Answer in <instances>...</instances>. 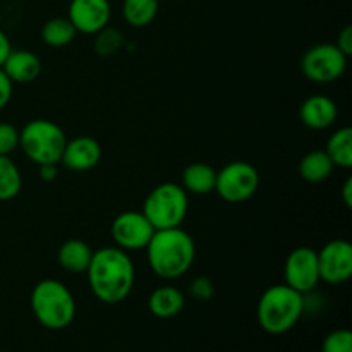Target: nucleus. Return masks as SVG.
Returning <instances> with one entry per match:
<instances>
[{"label": "nucleus", "mask_w": 352, "mask_h": 352, "mask_svg": "<svg viewBox=\"0 0 352 352\" xmlns=\"http://www.w3.org/2000/svg\"><path fill=\"white\" fill-rule=\"evenodd\" d=\"M88 284L93 296L105 305L122 302L134 287V263L127 251L117 246L93 251L88 265Z\"/></svg>", "instance_id": "f257e3e1"}, {"label": "nucleus", "mask_w": 352, "mask_h": 352, "mask_svg": "<svg viewBox=\"0 0 352 352\" xmlns=\"http://www.w3.org/2000/svg\"><path fill=\"white\" fill-rule=\"evenodd\" d=\"M144 250L151 272L165 280L182 277L196 258L195 241L181 227L155 230Z\"/></svg>", "instance_id": "f03ea898"}, {"label": "nucleus", "mask_w": 352, "mask_h": 352, "mask_svg": "<svg viewBox=\"0 0 352 352\" xmlns=\"http://www.w3.org/2000/svg\"><path fill=\"white\" fill-rule=\"evenodd\" d=\"M305 313V294L287 284L272 285L261 294L256 306V318L270 336H282L296 327Z\"/></svg>", "instance_id": "7ed1b4c3"}, {"label": "nucleus", "mask_w": 352, "mask_h": 352, "mask_svg": "<svg viewBox=\"0 0 352 352\" xmlns=\"http://www.w3.org/2000/svg\"><path fill=\"white\" fill-rule=\"evenodd\" d=\"M31 311L40 325L48 330H62L76 318V299L72 292L55 278L38 282L31 291Z\"/></svg>", "instance_id": "20e7f679"}, {"label": "nucleus", "mask_w": 352, "mask_h": 352, "mask_svg": "<svg viewBox=\"0 0 352 352\" xmlns=\"http://www.w3.org/2000/svg\"><path fill=\"white\" fill-rule=\"evenodd\" d=\"M67 136L58 124L47 119L30 120L19 131V148L33 164H60Z\"/></svg>", "instance_id": "39448f33"}, {"label": "nucleus", "mask_w": 352, "mask_h": 352, "mask_svg": "<svg viewBox=\"0 0 352 352\" xmlns=\"http://www.w3.org/2000/svg\"><path fill=\"white\" fill-rule=\"evenodd\" d=\"M188 210L189 198L186 189L174 182H164L151 189L141 212L150 220L155 230H164L181 227Z\"/></svg>", "instance_id": "423d86ee"}, {"label": "nucleus", "mask_w": 352, "mask_h": 352, "mask_svg": "<svg viewBox=\"0 0 352 352\" xmlns=\"http://www.w3.org/2000/svg\"><path fill=\"white\" fill-rule=\"evenodd\" d=\"M260 188V174L250 162L234 160L217 170L215 191L223 201L244 203L256 195Z\"/></svg>", "instance_id": "0eeeda50"}, {"label": "nucleus", "mask_w": 352, "mask_h": 352, "mask_svg": "<svg viewBox=\"0 0 352 352\" xmlns=\"http://www.w3.org/2000/svg\"><path fill=\"white\" fill-rule=\"evenodd\" d=\"M347 58L336 43L315 45L302 55V74L313 82L329 85L342 78L347 69Z\"/></svg>", "instance_id": "6e6552de"}, {"label": "nucleus", "mask_w": 352, "mask_h": 352, "mask_svg": "<svg viewBox=\"0 0 352 352\" xmlns=\"http://www.w3.org/2000/svg\"><path fill=\"white\" fill-rule=\"evenodd\" d=\"M113 243L124 251L144 250L155 234V227L143 212H122L110 227Z\"/></svg>", "instance_id": "1a4fd4ad"}, {"label": "nucleus", "mask_w": 352, "mask_h": 352, "mask_svg": "<svg viewBox=\"0 0 352 352\" xmlns=\"http://www.w3.org/2000/svg\"><path fill=\"white\" fill-rule=\"evenodd\" d=\"M285 284L294 291L306 294L311 292L320 282L318 254L308 246L296 248L289 253L284 265Z\"/></svg>", "instance_id": "9d476101"}, {"label": "nucleus", "mask_w": 352, "mask_h": 352, "mask_svg": "<svg viewBox=\"0 0 352 352\" xmlns=\"http://www.w3.org/2000/svg\"><path fill=\"white\" fill-rule=\"evenodd\" d=\"M318 254L320 280L327 284H344L352 275V244L346 239H333L327 243Z\"/></svg>", "instance_id": "9b49d317"}, {"label": "nucleus", "mask_w": 352, "mask_h": 352, "mask_svg": "<svg viewBox=\"0 0 352 352\" xmlns=\"http://www.w3.org/2000/svg\"><path fill=\"white\" fill-rule=\"evenodd\" d=\"M67 17L78 33L95 34L109 26L112 6L109 0H71Z\"/></svg>", "instance_id": "f8f14e48"}, {"label": "nucleus", "mask_w": 352, "mask_h": 352, "mask_svg": "<svg viewBox=\"0 0 352 352\" xmlns=\"http://www.w3.org/2000/svg\"><path fill=\"white\" fill-rule=\"evenodd\" d=\"M102 160V146L91 136H78L67 140L60 162L74 172L91 170Z\"/></svg>", "instance_id": "ddd939ff"}, {"label": "nucleus", "mask_w": 352, "mask_h": 352, "mask_svg": "<svg viewBox=\"0 0 352 352\" xmlns=\"http://www.w3.org/2000/svg\"><path fill=\"white\" fill-rule=\"evenodd\" d=\"M339 116L336 102L325 95H313L302 102L299 109V117L302 124L309 129L322 131L333 126Z\"/></svg>", "instance_id": "4468645a"}, {"label": "nucleus", "mask_w": 352, "mask_h": 352, "mask_svg": "<svg viewBox=\"0 0 352 352\" xmlns=\"http://www.w3.org/2000/svg\"><path fill=\"white\" fill-rule=\"evenodd\" d=\"M3 72L17 85H28L38 79L41 72V62L36 54L30 50H10L2 64Z\"/></svg>", "instance_id": "2eb2a0df"}, {"label": "nucleus", "mask_w": 352, "mask_h": 352, "mask_svg": "<svg viewBox=\"0 0 352 352\" xmlns=\"http://www.w3.org/2000/svg\"><path fill=\"white\" fill-rule=\"evenodd\" d=\"M186 305V298L174 285H162L157 287L148 298V308L151 315L157 318L168 320L177 316Z\"/></svg>", "instance_id": "dca6fc26"}, {"label": "nucleus", "mask_w": 352, "mask_h": 352, "mask_svg": "<svg viewBox=\"0 0 352 352\" xmlns=\"http://www.w3.org/2000/svg\"><path fill=\"white\" fill-rule=\"evenodd\" d=\"M93 251L82 239H67L60 244L57 253L58 265L69 274H86Z\"/></svg>", "instance_id": "f3484780"}, {"label": "nucleus", "mask_w": 352, "mask_h": 352, "mask_svg": "<svg viewBox=\"0 0 352 352\" xmlns=\"http://www.w3.org/2000/svg\"><path fill=\"white\" fill-rule=\"evenodd\" d=\"M217 170L208 164L195 162L182 170V188L191 195H210L215 191Z\"/></svg>", "instance_id": "a211bd4d"}, {"label": "nucleus", "mask_w": 352, "mask_h": 352, "mask_svg": "<svg viewBox=\"0 0 352 352\" xmlns=\"http://www.w3.org/2000/svg\"><path fill=\"white\" fill-rule=\"evenodd\" d=\"M333 167L329 155L325 153V150H313L309 153H306L305 157L299 162V175L305 179L306 182H311V184H318L323 182L325 179L330 177Z\"/></svg>", "instance_id": "6ab92c4d"}, {"label": "nucleus", "mask_w": 352, "mask_h": 352, "mask_svg": "<svg viewBox=\"0 0 352 352\" xmlns=\"http://www.w3.org/2000/svg\"><path fill=\"white\" fill-rule=\"evenodd\" d=\"M325 153L329 155L332 164L340 168L352 167V129L351 127H342L336 131L329 138Z\"/></svg>", "instance_id": "aec40b11"}, {"label": "nucleus", "mask_w": 352, "mask_h": 352, "mask_svg": "<svg viewBox=\"0 0 352 352\" xmlns=\"http://www.w3.org/2000/svg\"><path fill=\"white\" fill-rule=\"evenodd\" d=\"M78 31L72 26L69 17H52L41 28V40L45 45L54 48L67 47L76 38Z\"/></svg>", "instance_id": "412c9836"}, {"label": "nucleus", "mask_w": 352, "mask_h": 352, "mask_svg": "<svg viewBox=\"0 0 352 352\" xmlns=\"http://www.w3.org/2000/svg\"><path fill=\"white\" fill-rule=\"evenodd\" d=\"M160 2L158 0H124L122 16L133 28H144L155 21Z\"/></svg>", "instance_id": "4be33fe9"}, {"label": "nucleus", "mask_w": 352, "mask_h": 352, "mask_svg": "<svg viewBox=\"0 0 352 352\" xmlns=\"http://www.w3.org/2000/svg\"><path fill=\"white\" fill-rule=\"evenodd\" d=\"M23 189V175L10 157L0 155V201H10Z\"/></svg>", "instance_id": "5701e85b"}, {"label": "nucleus", "mask_w": 352, "mask_h": 352, "mask_svg": "<svg viewBox=\"0 0 352 352\" xmlns=\"http://www.w3.org/2000/svg\"><path fill=\"white\" fill-rule=\"evenodd\" d=\"M93 47H95V52L98 55L110 57V55H113L124 47V34L119 30H116V28L105 26L98 33H95Z\"/></svg>", "instance_id": "b1692460"}, {"label": "nucleus", "mask_w": 352, "mask_h": 352, "mask_svg": "<svg viewBox=\"0 0 352 352\" xmlns=\"http://www.w3.org/2000/svg\"><path fill=\"white\" fill-rule=\"evenodd\" d=\"M322 352H352V333L347 329L330 332L322 344Z\"/></svg>", "instance_id": "393cba45"}, {"label": "nucleus", "mask_w": 352, "mask_h": 352, "mask_svg": "<svg viewBox=\"0 0 352 352\" xmlns=\"http://www.w3.org/2000/svg\"><path fill=\"white\" fill-rule=\"evenodd\" d=\"M19 148V131L9 122H0V155L9 157Z\"/></svg>", "instance_id": "a878e982"}, {"label": "nucleus", "mask_w": 352, "mask_h": 352, "mask_svg": "<svg viewBox=\"0 0 352 352\" xmlns=\"http://www.w3.org/2000/svg\"><path fill=\"white\" fill-rule=\"evenodd\" d=\"M213 294H215V287L208 277H196L191 282V296L198 301H210Z\"/></svg>", "instance_id": "bb28decb"}, {"label": "nucleus", "mask_w": 352, "mask_h": 352, "mask_svg": "<svg viewBox=\"0 0 352 352\" xmlns=\"http://www.w3.org/2000/svg\"><path fill=\"white\" fill-rule=\"evenodd\" d=\"M12 89H14V82L10 81L9 76L3 72V69L0 67V110L6 109L7 103L10 102L12 98Z\"/></svg>", "instance_id": "cd10ccee"}, {"label": "nucleus", "mask_w": 352, "mask_h": 352, "mask_svg": "<svg viewBox=\"0 0 352 352\" xmlns=\"http://www.w3.org/2000/svg\"><path fill=\"white\" fill-rule=\"evenodd\" d=\"M337 48L342 52L346 57H351L352 55V26L342 28V31L337 36Z\"/></svg>", "instance_id": "c85d7f7f"}, {"label": "nucleus", "mask_w": 352, "mask_h": 352, "mask_svg": "<svg viewBox=\"0 0 352 352\" xmlns=\"http://www.w3.org/2000/svg\"><path fill=\"white\" fill-rule=\"evenodd\" d=\"M57 165H58V164H43V165H38V168H40V177L43 179L45 182L55 181V177H57V174H58Z\"/></svg>", "instance_id": "c756f323"}, {"label": "nucleus", "mask_w": 352, "mask_h": 352, "mask_svg": "<svg viewBox=\"0 0 352 352\" xmlns=\"http://www.w3.org/2000/svg\"><path fill=\"white\" fill-rule=\"evenodd\" d=\"M10 50H12V47H10L9 38H7V34L0 30V67H2L3 60L7 58V55L10 54Z\"/></svg>", "instance_id": "7c9ffc66"}, {"label": "nucleus", "mask_w": 352, "mask_h": 352, "mask_svg": "<svg viewBox=\"0 0 352 352\" xmlns=\"http://www.w3.org/2000/svg\"><path fill=\"white\" fill-rule=\"evenodd\" d=\"M342 199H344V205L347 208L352 206V177H347L346 182L342 186Z\"/></svg>", "instance_id": "2f4dec72"}, {"label": "nucleus", "mask_w": 352, "mask_h": 352, "mask_svg": "<svg viewBox=\"0 0 352 352\" xmlns=\"http://www.w3.org/2000/svg\"><path fill=\"white\" fill-rule=\"evenodd\" d=\"M158 2H165V0H158Z\"/></svg>", "instance_id": "473e14b6"}]
</instances>
